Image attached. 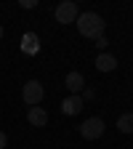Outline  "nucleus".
<instances>
[{
	"instance_id": "nucleus-1",
	"label": "nucleus",
	"mask_w": 133,
	"mask_h": 149,
	"mask_svg": "<svg viewBox=\"0 0 133 149\" xmlns=\"http://www.w3.org/2000/svg\"><path fill=\"white\" fill-rule=\"evenodd\" d=\"M75 24H77L80 35H83V37H91V40L101 37V35H104V27H107V22H104V19H101L99 13H93V11H85V13H80Z\"/></svg>"
},
{
	"instance_id": "nucleus-2",
	"label": "nucleus",
	"mask_w": 133,
	"mask_h": 149,
	"mask_svg": "<svg viewBox=\"0 0 133 149\" xmlns=\"http://www.w3.org/2000/svg\"><path fill=\"white\" fill-rule=\"evenodd\" d=\"M53 16H56V22H59V24H72V22H77L80 8H77V3H75V0H64V3L56 6Z\"/></svg>"
},
{
	"instance_id": "nucleus-3",
	"label": "nucleus",
	"mask_w": 133,
	"mask_h": 149,
	"mask_svg": "<svg viewBox=\"0 0 133 149\" xmlns=\"http://www.w3.org/2000/svg\"><path fill=\"white\" fill-rule=\"evenodd\" d=\"M43 96H45V88H43L40 80H29V83H24V91H22L24 104H29V107H40Z\"/></svg>"
},
{
	"instance_id": "nucleus-4",
	"label": "nucleus",
	"mask_w": 133,
	"mask_h": 149,
	"mask_svg": "<svg viewBox=\"0 0 133 149\" xmlns=\"http://www.w3.org/2000/svg\"><path fill=\"white\" fill-rule=\"evenodd\" d=\"M104 120L101 117H88L83 125H80V136L85 139V141H96V139H101L104 136Z\"/></svg>"
},
{
	"instance_id": "nucleus-5",
	"label": "nucleus",
	"mask_w": 133,
	"mask_h": 149,
	"mask_svg": "<svg viewBox=\"0 0 133 149\" xmlns=\"http://www.w3.org/2000/svg\"><path fill=\"white\" fill-rule=\"evenodd\" d=\"M64 85L69 88V96H80V91L85 88V77L80 72H69L67 77H64Z\"/></svg>"
},
{
	"instance_id": "nucleus-6",
	"label": "nucleus",
	"mask_w": 133,
	"mask_h": 149,
	"mask_svg": "<svg viewBox=\"0 0 133 149\" xmlns=\"http://www.w3.org/2000/svg\"><path fill=\"white\" fill-rule=\"evenodd\" d=\"M27 120H29V125H35V128H45V125H48V112H45L43 107H29Z\"/></svg>"
},
{
	"instance_id": "nucleus-7",
	"label": "nucleus",
	"mask_w": 133,
	"mask_h": 149,
	"mask_svg": "<svg viewBox=\"0 0 133 149\" xmlns=\"http://www.w3.org/2000/svg\"><path fill=\"white\" fill-rule=\"evenodd\" d=\"M85 104H83V96H67L64 101H61V112L64 115H80V109H83Z\"/></svg>"
},
{
	"instance_id": "nucleus-8",
	"label": "nucleus",
	"mask_w": 133,
	"mask_h": 149,
	"mask_svg": "<svg viewBox=\"0 0 133 149\" xmlns=\"http://www.w3.org/2000/svg\"><path fill=\"white\" fill-rule=\"evenodd\" d=\"M115 67H117V59L112 53H99L96 56V69L99 72H112Z\"/></svg>"
},
{
	"instance_id": "nucleus-9",
	"label": "nucleus",
	"mask_w": 133,
	"mask_h": 149,
	"mask_svg": "<svg viewBox=\"0 0 133 149\" xmlns=\"http://www.w3.org/2000/svg\"><path fill=\"white\" fill-rule=\"evenodd\" d=\"M37 48H40V40H37L32 32H27L24 40H22V51H24L27 56H32V53H37Z\"/></svg>"
},
{
	"instance_id": "nucleus-10",
	"label": "nucleus",
	"mask_w": 133,
	"mask_h": 149,
	"mask_svg": "<svg viewBox=\"0 0 133 149\" xmlns=\"http://www.w3.org/2000/svg\"><path fill=\"white\" fill-rule=\"evenodd\" d=\"M117 130L120 133H133V112H125V115L117 117Z\"/></svg>"
},
{
	"instance_id": "nucleus-11",
	"label": "nucleus",
	"mask_w": 133,
	"mask_h": 149,
	"mask_svg": "<svg viewBox=\"0 0 133 149\" xmlns=\"http://www.w3.org/2000/svg\"><path fill=\"white\" fill-rule=\"evenodd\" d=\"M107 45H109V40H107L104 35H101V37H96V48H99V51H104Z\"/></svg>"
},
{
	"instance_id": "nucleus-12",
	"label": "nucleus",
	"mask_w": 133,
	"mask_h": 149,
	"mask_svg": "<svg viewBox=\"0 0 133 149\" xmlns=\"http://www.w3.org/2000/svg\"><path fill=\"white\" fill-rule=\"evenodd\" d=\"M19 6H22V8H35V6H37V0H22Z\"/></svg>"
},
{
	"instance_id": "nucleus-13",
	"label": "nucleus",
	"mask_w": 133,
	"mask_h": 149,
	"mask_svg": "<svg viewBox=\"0 0 133 149\" xmlns=\"http://www.w3.org/2000/svg\"><path fill=\"white\" fill-rule=\"evenodd\" d=\"M6 146H8V136L3 133V130H0V149H6Z\"/></svg>"
},
{
	"instance_id": "nucleus-14",
	"label": "nucleus",
	"mask_w": 133,
	"mask_h": 149,
	"mask_svg": "<svg viewBox=\"0 0 133 149\" xmlns=\"http://www.w3.org/2000/svg\"><path fill=\"white\" fill-rule=\"evenodd\" d=\"M0 37H3V27H0Z\"/></svg>"
}]
</instances>
